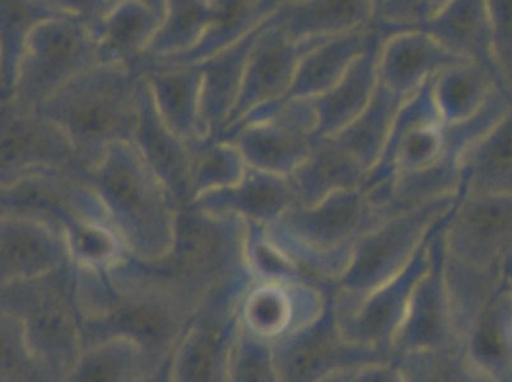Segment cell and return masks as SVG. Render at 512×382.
I'll return each instance as SVG.
<instances>
[{
  "label": "cell",
  "mask_w": 512,
  "mask_h": 382,
  "mask_svg": "<svg viewBox=\"0 0 512 382\" xmlns=\"http://www.w3.org/2000/svg\"><path fill=\"white\" fill-rule=\"evenodd\" d=\"M386 32L374 23L311 46L302 57L291 88L292 99H316L346 76L358 59L383 43Z\"/></svg>",
  "instance_id": "obj_2"
},
{
  "label": "cell",
  "mask_w": 512,
  "mask_h": 382,
  "mask_svg": "<svg viewBox=\"0 0 512 382\" xmlns=\"http://www.w3.org/2000/svg\"><path fill=\"white\" fill-rule=\"evenodd\" d=\"M371 20L372 2L296 3L286 31L297 43L313 46L370 25Z\"/></svg>",
  "instance_id": "obj_8"
},
{
  "label": "cell",
  "mask_w": 512,
  "mask_h": 382,
  "mask_svg": "<svg viewBox=\"0 0 512 382\" xmlns=\"http://www.w3.org/2000/svg\"><path fill=\"white\" fill-rule=\"evenodd\" d=\"M404 101L379 83L366 110L342 132L324 141L341 148L370 175L383 160L395 119Z\"/></svg>",
  "instance_id": "obj_5"
},
{
  "label": "cell",
  "mask_w": 512,
  "mask_h": 382,
  "mask_svg": "<svg viewBox=\"0 0 512 382\" xmlns=\"http://www.w3.org/2000/svg\"><path fill=\"white\" fill-rule=\"evenodd\" d=\"M380 46L362 55L332 90L311 99L319 119L318 142L342 132L370 105L379 87L377 54Z\"/></svg>",
  "instance_id": "obj_4"
},
{
  "label": "cell",
  "mask_w": 512,
  "mask_h": 382,
  "mask_svg": "<svg viewBox=\"0 0 512 382\" xmlns=\"http://www.w3.org/2000/svg\"><path fill=\"white\" fill-rule=\"evenodd\" d=\"M459 62L467 60L456 58L425 30L394 32L377 54V78L381 86L408 100Z\"/></svg>",
  "instance_id": "obj_1"
},
{
  "label": "cell",
  "mask_w": 512,
  "mask_h": 382,
  "mask_svg": "<svg viewBox=\"0 0 512 382\" xmlns=\"http://www.w3.org/2000/svg\"><path fill=\"white\" fill-rule=\"evenodd\" d=\"M296 204L313 207L342 190L363 188L367 171L341 148L319 141L309 157L293 172Z\"/></svg>",
  "instance_id": "obj_3"
},
{
  "label": "cell",
  "mask_w": 512,
  "mask_h": 382,
  "mask_svg": "<svg viewBox=\"0 0 512 382\" xmlns=\"http://www.w3.org/2000/svg\"><path fill=\"white\" fill-rule=\"evenodd\" d=\"M423 30L456 58L484 63L490 46V9L481 2L440 3Z\"/></svg>",
  "instance_id": "obj_6"
},
{
  "label": "cell",
  "mask_w": 512,
  "mask_h": 382,
  "mask_svg": "<svg viewBox=\"0 0 512 382\" xmlns=\"http://www.w3.org/2000/svg\"><path fill=\"white\" fill-rule=\"evenodd\" d=\"M430 90L442 125H458L490 102L491 79L484 63L459 62L432 79Z\"/></svg>",
  "instance_id": "obj_7"
}]
</instances>
